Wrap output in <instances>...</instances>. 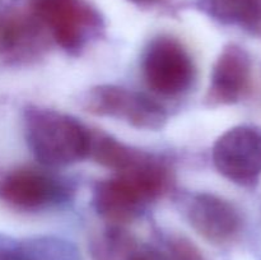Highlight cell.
I'll use <instances>...</instances> for the list:
<instances>
[{"mask_svg": "<svg viewBox=\"0 0 261 260\" xmlns=\"http://www.w3.org/2000/svg\"><path fill=\"white\" fill-rule=\"evenodd\" d=\"M170 185V171L147 154L116 177L101 181L94 189L96 211L112 223H124L138 216L148 203L162 195Z\"/></svg>", "mask_w": 261, "mask_h": 260, "instance_id": "cell-1", "label": "cell"}, {"mask_svg": "<svg viewBox=\"0 0 261 260\" xmlns=\"http://www.w3.org/2000/svg\"><path fill=\"white\" fill-rule=\"evenodd\" d=\"M25 132L31 150L43 165L68 166L88 155L91 132L63 112L30 110Z\"/></svg>", "mask_w": 261, "mask_h": 260, "instance_id": "cell-2", "label": "cell"}, {"mask_svg": "<svg viewBox=\"0 0 261 260\" xmlns=\"http://www.w3.org/2000/svg\"><path fill=\"white\" fill-rule=\"evenodd\" d=\"M82 106L87 112L122 119L138 129L158 130L167 119L162 106L152 98L112 84L97 86L87 91L82 98Z\"/></svg>", "mask_w": 261, "mask_h": 260, "instance_id": "cell-3", "label": "cell"}, {"mask_svg": "<svg viewBox=\"0 0 261 260\" xmlns=\"http://www.w3.org/2000/svg\"><path fill=\"white\" fill-rule=\"evenodd\" d=\"M143 75L148 87L163 96L185 92L195 78V66L185 46L170 36L150 41L143 56Z\"/></svg>", "mask_w": 261, "mask_h": 260, "instance_id": "cell-4", "label": "cell"}, {"mask_svg": "<svg viewBox=\"0 0 261 260\" xmlns=\"http://www.w3.org/2000/svg\"><path fill=\"white\" fill-rule=\"evenodd\" d=\"M213 162L228 180L252 186L261 175V129L239 125L218 138L213 147Z\"/></svg>", "mask_w": 261, "mask_h": 260, "instance_id": "cell-5", "label": "cell"}, {"mask_svg": "<svg viewBox=\"0 0 261 260\" xmlns=\"http://www.w3.org/2000/svg\"><path fill=\"white\" fill-rule=\"evenodd\" d=\"M33 12L50 28L56 42L69 51L82 47L94 24L93 13L81 0H35Z\"/></svg>", "mask_w": 261, "mask_h": 260, "instance_id": "cell-6", "label": "cell"}, {"mask_svg": "<svg viewBox=\"0 0 261 260\" xmlns=\"http://www.w3.org/2000/svg\"><path fill=\"white\" fill-rule=\"evenodd\" d=\"M188 218L200 236L218 245L232 241L242 226V218L233 204L208 193L196 194L191 198Z\"/></svg>", "mask_w": 261, "mask_h": 260, "instance_id": "cell-7", "label": "cell"}, {"mask_svg": "<svg viewBox=\"0 0 261 260\" xmlns=\"http://www.w3.org/2000/svg\"><path fill=\"white\" fill-rule=\"evenodd\" d=\"M251 59L236 43L226 46L212 71L208 99L213 105L236 103L244 98L251 84Z\"/></svg>", "mask_w": 261, "mask_h": 260, "instance_id": "cell-8", "label": "cell"}, {"mask_svg": "<svg viewBox=\"0 0 261 260\" xmlns=\"http://www.w3.org/2000/svg\"><path fill=\"white\" fill-rule=\"evenodd\" d=\"M60 193L53 178L33 170H15L0 181V199L23 211L47 205L58 200Z\"/></svg>", "mask_w": 261, "mask_h": 260, "instance_id": "cell-9", "label": "cell"}, {"mask_svg": "<svg viewBox=\"0 0 261 260\" xmlns=\"http://www.w3.org/2000/svg\"><path fill=\"white\" fill-rule=\"evenodd\" d=\"M88 155L99 165L117 172L133 167L147 157L145 153L132 149L119 140L101 133H91Z\"/></svg>", "mask_w": 261, "mask_h": 260, "instance_id": "cell-10", "label": "cell"}, {"mask_svg": "<svg viewBox=\"0 0 261 260\" xmlns=\"http://www.w3.org/2000/svg\"><path fill=\"white\" fill-rule=\"evenodd\" d=\"M208 10L224 24H236L261 36V0H208Z\"/></svg>", "mask_w": 261, "mask_h": 260, "instance_id": "cell-11", "label": "cell"}, {"mask_svg": "<svg viewBox=\"0 0 261 260\" xmlns=\"http://www.w3.org/2000/svg\"><path fill=\"white\" fill-rule=\"evenodd\" d=\"M0 260H79V256L66 242L38 239L20 245H3Z\"/></svg>", "mask_w": 261, "mask_h": 260, "instance_id": "cell-12", "label": "cell"}, {"mask_svg": "<svg viewBox=\"0 0 261 260\" xmlns=\"http://www.w3.org/2000/svg\"><path fill=\"white\" fill-rule=\"evenodd\" d=\"M138 245L121 227L112 226L93 242L94 260H129Z\"/></svg>", "mask_w": 261, "mask_h": 260, "instance_id": "cell-13", "label": "cell"}, {"mask_svg": "<svg viewBox=\"0 0 261 260\" xmlns=\"http://www.w3.org/2000/svg\"><path fill=\"white\" fill-rule=\"evenodd\" d=\"M166 252L170 260H205L198 247L184 237L171 240Z\"/></svg>", "mask_w": 261, "mask_h": 260, "instance_id": "cell-14", "label": "cell"}, {"mask_svg": "<svg viewBox=\"0 0 261 260\" xmlns=\"http://www.w3.org/2000/svg\"><path fill=\"white\" fill-rule=\"evenodd\" d=\"M129 260H170V256L167 252L160 251V250L138 246Z\"/></svg>", "mask_w": 261, "mask_h": 260, "instance_id": "cell-15", "label": "cell"}, {"mask_svg": "<svg viewBox=\"0 0 261 260\" xmlns=\"http://www.w3.org/2000/svg\"><path fill=\"white\" fill-rule=\"evenodd\" d=\"M135 3L138 4H144V5H150V4H155V3L161 2V0H134Z\"/></svg>", "mask_w": 261, "mask_h": 260, "instance_id": "cell-16", "label": "cell"}]
</instances>
